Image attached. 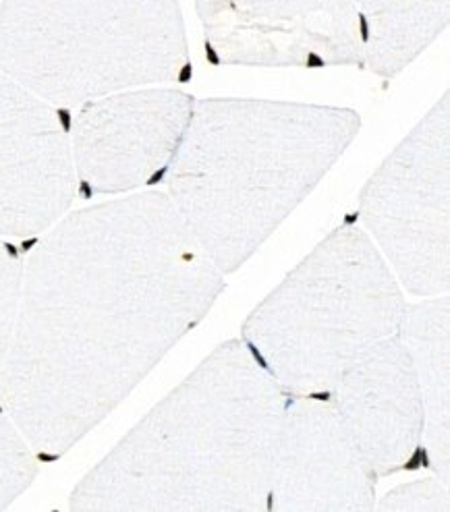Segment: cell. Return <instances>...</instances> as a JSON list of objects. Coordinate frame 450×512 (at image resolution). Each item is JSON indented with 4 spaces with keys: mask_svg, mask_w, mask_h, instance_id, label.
Returning a JSON list of instances; mask_svg holds the SVG:
<instances>
[{
    "mask_svg": "<svg viewBox=\"0 0 450 512\" xmlns=\"http://www.w3.org/2000/svg\"><path fill=\"white\" fill-rule=\"evenodd\" d=\"M357 222L405 295L450 291V94L426 112L365 181Z\"/></svg>",
    "mask_w": 450,
    "mask_h": 512,
    "instance_id": "6",
    "label": "cell"
},
{
    "mask_svg": "<svg viewBox=\"0 0 450 512\" xmlns=\"http://www.w3.org/2000/svg\"><path fill=\"white\" fill-rule=\"evenodd\" d=\"M195 100L175 85H148L77 106L71 150L79 197H119L162 183Z\"/></svg>",
    "mask_w": 450,
    "mask_h": 512,
    "instance_id": "8",
    "label": "cell"
},
{
    "mask_svg": "<svg viewBox=\"0 0 450 512\" xmlns=\"http://www.w3.org/2000/svg\"><path fill=\"white\" fill-rule=\"evenodd\" d=\"M40 465L32 444L0 405V510H7L32 488Z\"/></svg>",
    "mask_w": 450,
    "mask_h": 512,
    "instance_id": "14",
    "label": "cell"
},
{
    "mask_svg": "<svg viewBox=\"0 0 450 512\" xmlns=\"http://www.w3.org/2000/svg\"><path fill=\"white\" fill-rule=\"evenodd\" d=\"M450 486L434 473L399 483L376 500L380 512H450Z\"/></svg>",
    "mask_w": 450,
    "mask_h": 512,
    "instance_id": "16",
    "label": "cell"
},
{
    "mask_svg": "<svg viewBox=\"0 0 450 512\" xmlns=\"http://www.w3.org/2000/svg\"><path fill=\"white\" fill-rule=\"evenodd\" d=\"M363 61L380 79L411 67L448 27L450 0H357Z\"/></svg>",
    "mask_w": 450,
    "mask_h": 512,
    "instance_id": "13",
    "label": "cell"
},
{
    "mask_svg": "<svg viewBox=\"0 0 450 512\" xmlns=\"http://www.w3.org/2000/svg\"><path fill=\"white\" fill-rule=\"evenodd\" d=\"M407 295L357 220H343L253 307L239 338L289 394L324 396L401 328Z\"/></svg>",
    "mask_w": 450,
    "mask_h": 512,
    "instance_id": "4",
    "label": "cell"
},
{
    "mask_svg": "<svg viewBox=\"0 0 450 512\" xmlns=\"http://www.w3.org/2000/svg\"><path fill=\"white\" fill-rule=\"evenodd\" d=\"M328 396L380 479L426 469L424 398L399 332L351 365Z\"/></svg>",
    "mask_w": 450,
    "mask_h": 512,
    "instance_id": "11",
    "label": "cell"
},
{
    "mask_svg": "<svg viewBox=\"0 0 450 512\" xmlns=\"http://www.w3.org/2000/svg\"><path fill=\"white\" fill-rule=\"evenodd\" d=\"M287 392L239 336L214 347L86 473L75 512H268Z\"/></svg>",
    "mask_w": 450,
    "mask_h": 512,
    "instance_id": "2",
    "label": "cell"
},
{
    "mask_svg": "<svg viewBox=\"0 0 450 512\" xmlns=\"http://www.w3.org/2000/svg\"><path fill=\"white\" fill-rule=\"evenodd\" d=\"M378 483L330 396L287 392L268 512H372Z\"/></svg>",
    "mask_w": 450,
    "mask_h": 512,
    "instance_id": "10",
    "label": "cell"
},
{
    "mask_svg": "<svg viewBox=\"0 0 450 512\" xmlns=\"http://www.w3.org/2000/svg\"><path fill=\"white\" fill-rule=\"evenodd\" d=\"M77 197L71 110L0 71V237L34 243Z\"/></svg>",
    "mask_w": 450,
    "mask_h": 512,
    "instance_id": "9",
    "label": "cell"
},
{
    "mask_svg": "<svg viewBox=\"0 0 450 512\" xmlns=\"http://www.w3.org/2000/svg\"><path fill=\"white\" fill-rule=\"evenodd\" d=\"M399 336L424 398L426 469L450 486V297L407 301Z\"/></svg>",
    "mask_w": 450,
    "mask_h": 512,
    "instance_id": "12",
    "label": "cell"
},
{
    "mask_svg": "<svg viewBox=\"0 0 450 512\" xmlns=\"http://www.w3.org/2000/svg\"><path fill=\"white\" fill-rule=\"evenodd\" d=\"M195 11L212 65L365 67L355 0H195Z\"/></svg>",
    "mask_w": 450,
    "mask_h": 512,
    "instance_id": "7",
    "label": "cell"
},
{
    "mask_svg": "<svg viewBox=\"0 0 450 512\" xmlns=\"http://www.w3.org/2000/svg\"><path fill=\"white\" fill-rule=\"evenodd\" d=\"M25 249L21 243L0 237V372L13 340L21 295Z\"/></svg>",
    "mask_w": 450,
    "mask_h": 512,
    "instance_id": "15",
    "label": "cell"
},
{
    "mask_svg": "<svg viewBox=\"0 0 450 512\" xmlns=\"http://www.w3.org/2000/svg\"><path fill=\"white\" fill-rule=\"evenodd\" d=\"M0 71L46 102H83L193 75L179 0H3Z\"/></svg>",
    "mask_w": 450,
    "mask_h": 512,
    "instance_id": "5",
    "label": "cell"
},
{
    "mask_svg": "<svg viewBox=\"0 0 450 512\" xmlns=\"http://www.w3.org/2000/svg\"><path fill=\"white\" fill-rule=\"evenodd\" d=\"M355 3H357V0H355Z\"/></svg>",
    "mask_w": 450,
    "mask_h": 512,
    "instance_id": "17",
    "label": "cell"
},
{
    "mask_svg": "<svg viewBox=\"0 0 450 512\" xmlns=\"http://www.w3.org/2000/svg\"><path fill=\"white\" fill-rule=\"evenodd\" d=\"M361 131L355 108L202 98L162 179L187 231L235 274L314 193Z\"/></svg>",
    "mask_w": 450,
    "mask_h": 512,
    "instance_id": "3",
    "label": "cell"
},
{
    "mask_svg": "<svg viewBox=\"0 0 450 512\" xmlns=\"http://www.w3.org/2000/svg\"><path fill=\"white\" fill-rule=\"evenodd\" d=\"M164 189L67 212L25 249L0 405L63 459L198 328L227 280Z\"/></svg>",
    "mask_w": 450,
    "mask_h": 512,
    "instance_id": "1",
    "label": "cell"
}]
</instances>
